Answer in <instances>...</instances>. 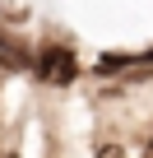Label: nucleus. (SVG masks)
Instances as JSON below:
<instances>
[{
	"label": "nucleus",
	"instance_id": "f03ea898",
	"mask_svg": "<svg viewBox=\"0 0 153 158\" xmlns=\"http://www.w3.org/2000/svg\"><path fill=\"white\" fill-rule=\"evenodd\" d=\"M102 158H116V149H107V153H102Z\"/></svg>",
	"mask_w": 153,
	"mask_h": 158
},
{
	"label": "nucleus",
	"instance_id": "7ed1b4c3",
	"mask_svg": "<svg viewBox=\"0 0 153 158\" xmlns=\"http://www.w3.org/2000/svg\"><path fill=\"white\" fill-rule=\"evenodd\" d=\"M144 158H153V144H148V153H144Z\"/></svg>",
	"mask_w": 153,
	"mask_h": 158
},
{
	"label": "nucleus",
	"instance_id": "f257e3e1",
	"mask_svg": "<svg viewBox=\"0 0 153 158\" xmlns=\"http://www.w3.org/2000/svg\"><path fill=\"white\" fill-rule=\"evenodd\" d=\"M37 65H42V74L51 79V84H74V74H79V65H74V56L65 47H46Z\"/></svg>",
	"mask_w": 153,
	"mask_h": 158
}]
</instances>
